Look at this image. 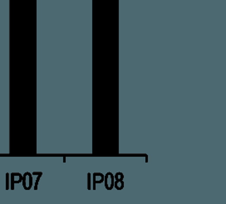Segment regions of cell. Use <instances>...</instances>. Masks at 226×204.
Instances as JSON below:
<instances>
[{
    "mask_svg": "<svg viewBox=\"0 0 226 204\" xmlns=\"http://www.w3.org/2000/svg\"><path fill=\"white\" fill-rule=\"evenodd\" d=\"M114 186L117 190H121L124 188V182L121 178H117V181L114 182Z\"/></svg>",
    "mask_w": 226,
    "mask_h": 204,
    "instance_id": "1",
    "label": "cell"
},
{
    "mask_svg": "<svg viewBox=\"0 0 226 204\" xmlns=\"http://www.w3.org/2000/svg\"><path fill=\"white\" fill-rule=\"evenodd\" d=\"M42 175H43V173H42V172H39V174H38V176H37V178L36 182H35V186H34V190L37 189V184H38V182H39V180H40V178H41V176H42Z\"/></svg>",
    "mask_w": 226,
    "mask_h": 204,
    "instance_id": "2",
    "label": "cell"
},
{
    "mask_svg": "<svg viewBox=\"0 0 226 204\" xmlns=\"http://www.w3.org/2000/svg\"><path fill=\"white\" fill-rule=\"evenodd\" d=\"M28 175H29V185L28 187V190H30V188L33 186V178H32V174L30 173H29V172H28Z\"/></svg>",
    "mask_w": 226,
    "mask_h": 204,
    "instance_id": "3",
    "label": "cell"
},
{
    "mask_svg": "<svg viewBox=\"0 0 226 204\" xmlns=\"http://www.w3.org/2000/svg\"><path fill=\"white\" fill-rule=\"evenodd\" d=\"M9 174L8 173L6 174V189L8 190L9 189Z\"/></svg>",
    "mask_w": 226,
    "mask_h": 204,
    "instance_id": "4",
    "label": "cell"
},
{
    "mask_svg": "<svg viewBox=\"0 0 226 204\" xmlns=\"http://www.w3.org/2000/svg\"><path fill=\"white\" fill-rule=\"evenodd\" d=\"M88 188L90 190L91 189V174H88Z\"/></svg>",
    "mask_w": 226,
    "mask_h": 204,
    "instance_id": "5",
    "label": "cell"
}]
</instances>
